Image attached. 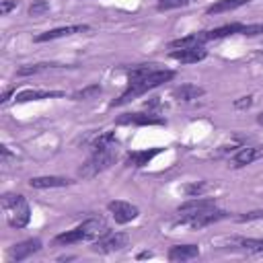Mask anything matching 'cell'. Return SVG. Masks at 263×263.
I'll use <instances>...</instances> for the list:
<instances>
[{"mask_svg": "<svg viewBox=\"0 0 263 263\" xmlns=\"http://www.w3.org/2000/svg\"><path fill=\"white\" fill-rule=\"evenodd\" d=\"M117 123L119 125H164V119L152 113H125L117 119Z\"/></svg>", "mask_w": 263, "mask_h": 263, "instance_id": "cell-9", "label": "cell"}, {"mask_svg": "<svg viewBox=\"0 0 263 263\" xmlns=\"http://www.w3.org/2000/svg\"><path fill=\"white\" fill-rule=\"evenodd\" d=\"M173 76H175L173 70H158V68H154V70L148 72L146 76L127 82V88L119 95V99L111 101V107H121V105L129 103L132 99H136V97H140V95H144V92H148V90H152V88H156V86L168 82Z\"/></svg>", "mask_w": 263, "mask_h": 263, "instance_id": "cell-1", "label": "cell"}, {"mask_svg": "<svg viewBox=\"0 0 263 263\" xmlns=\"http://www.w3.org/2000/svg\"><path fill=\"white\" fill-rule=\"evenodd\" d=\"M72 181L58 175H45V177H33L29 179V187L33 189H53V187H68Z\"/></svg>", "mask_w": 263, "mask_h": 263, "instance_id": "cell-14", "label": "cell"}, {"mask_svg": "<svg viewBox=\"0 0 263 263\" xmlns=\"http://www.w3.org/2000/svg\"><path fill=\"white\" fill-rule=\"evenodd\" d=\"M263 156V148L261 146H242L234 156H232V164L234 166H247L251 162H255L257 158Z\"/></svg>", "mask_w": 263, "mask_h": 263, "instance_id": "cell-16", "label": "cell"}, {"mask_svg": "<svg viewBox=\"0 0 263 263\" xmlns=\"http://www.w3.org/2000/svg\"><path fill=\"white\" fill-rule=\"evenodd\" d=\"M212 205H216V199H212V197H191V199H187L185 203H181L179 205V214H193V212H199V210H203V208H212Z\"/></svg>", "mask_w": 263, "mask_h": 263, "instance_id": "cell-19", "label": "cell"}, {"mask_svg": "<svg viewBox=\"0 0 263 263\" xmlns=\"http://www.w3.org/2000/svg\"><path fill=\"white\" fill-rule=\"evenodd\" d=\"M113 144H115V134L113 132H103V134H99L95 138V142L90 144V150L97 152V150H103V148L113 146Z\"/></svg>", "mask_w": 263, "mask_h": 263, "instance_id": "cell-22", "label": "cell"}, {"mask_svg": "<svg viewBox=\"0 0 263 263\" xmlns=\"http://www.w3.org/2000/svg\"><path fill=\"white\" fill-rule=\"evenodd\" d=\"M41 249V240L39 238H29L23 242H16L10 251H8V259L10 261H23L27 257H31L33 253H37Z\"/></svg>", "mask_w": 263, "mask_h": 263, "instance_id": "cell-10", "label": "cell"}, {"mask_svg": "<svg viewBox=\"0 0 263 263\" xmlns=\"http://www.w3.org/2000/svg\"><path fill=\"white\" fill-rule=\"evenodd\" d=\"M197 45H203V39H201V31L199 33H191L187 37H181V39H175L168 43L171 49H183V47H197Z\"/></svg>", "mask_w": 263, "mask_h": 263, "instance_id": "cell-21", "label": "cell"}, {"mask_svg": "<svg viewBox=\"0 0 263 263\" xmlns=\"http://www.w3.org/2000/svg\"><path fill=\"white\" fill-rule=\"evenodd\" d=\"M203 95H205V88H203V86H197V84H191V82H185V84L173 88V99L183 101V103L195 101V99H199V97H203Z\"/></svg>", "mask_w": 263, "mask_h": 263, "instance_id": "cell-13", "label": "cell"}, {"mask_svg": "<svg viewBox=\"0 0 263 263\" xmlns=\"http://www.w3.org/2000/svg\"><path fill=\"white\" fill-rule=\"evenodd\" d=\"M129 242V236L125 232H103L99 238L92 240V251L95 253H101V255H107V253H115V251H121L125 249Z\"/></svg>", "mask_w": 263, "mask_h": 263, "instance_id": "cell-6", "label": "cell"}, {"mask_svg": "<svg viewBox=\"0 0 263 263\" xmlns=\"http://www.w3.org/2000/svg\"><path fill=\"white\" fill-rule=\"evenodd\" d=\"M64 92L60 90H37V88H29L23 90L14 97L16 103H29V101H41V99H53V97H62Z\"/></svg>", "mask_w": 263, "mask_h": 263, "instance_id": "cell-18", "label": "cell"}, {"mask_svg": "<svg viewBox=\"0 0 263 263\" xmlns=\"http://www.w3.org/2000/svg\"><path fill=\"white\" fill-rule=\"evenodd\" d=\"M224 218H228V212L218 210L216 205H212V208H203V210L193 212V214H179L177 220H175V224H183V226H189V228L197 230V228L210 226L214 222H220Z\"/></svg>", "mask_w": 263, "mask_h": 263, "instance_id": "cell-5", "label": "cell"}, {"mask_svg": "<svg viewBox=\"0 0 263 263\" xmlns=\"http://www.w3.org/2000/svg\"><path fill=\"white\" fill-rule=\"evenodd\" d=\"M240 31H242V23H230V25H222V27L212 29V31H201V39H203V43L205 41H218V39L236 35Z\"/></svg>", "mask_w": 263, "mask_h": 263, "instance_id": "cell-12", "label": "cell"}, {"mask_svg": "<svg viewBox=\"0 0 263 263\" xmlns=\"http://www.w3.org/2000/svg\"><path fill=\"white\" fill-rule=\"evenodd\" d=\"M88 29H90L88 25H68V27H58V29H51V31H45V33L35 35V43L53 41V39H60V37H70V35H76V33H84V31H88Z\"/></svg>", "mask_w": 263, "mask_h": 263, "instance_id": "cell-8", "label": "cell"}, {"mask_svg": "<svg viewBox=\"0 0 263 263\" xmlns=\"http://www.w3.org/2000/svg\"><path fill=\"white\" fill-rule=\"evenodd\" d=\"M261 218H263V210H253V212L238 216V222H251V220H261Z\"/></svg>", "mask_w": 263, "mask_h": 263, "instance_id": "cell-30", "label": "cell"}, {"mask_svg": "<svg viewBox=\"0 0 263 263\" xmlns=\"http://www.w3.org/2000/svg\"><path fill=\"white\" fill-rule=\"evenodd\" d=\"M171 58L181 62V64H195V62H201L208 58V51L203 49V45H197V47H183V49H173L171 51Z\"/></svg>", "mask_w": 263, "mask_h": 263, "instance_id": "cell-11", "label": "cell"}, {"mask_svg": "<svg viewBox=\"0 0 263 263\" xmlns=\"http://www.w3.org/2000/svg\"><path fill=\"white\" fill-rule=\"evenodd\" d=\"M107 210L111 212V216H113V220H115L117 224H127V222L136 220V218L140 216V210H138L134 203H129V201H123V199H115V201H109Z\"/></svg>", "mask_w": 263, "mask_h": 263, "instance_id": "cell-7", "label": "cell"}, {"mask_svg": "<svg viewBox=\"0 0 263 263\" xmlns=\"http://www.w3.org/2000/svg\"><path fill=\"white\" fill-rule=\"evenodd\" d=\"M115 158H117L115 144H113V146H107V148H103V150H97V152H92L90 158L78 168V177H82V179H92V177H97L99 173L107 171V168L115 162Z\"/></svg>", "mask_w": 263, "mask_h": 263, "instance_id": "cell-4", "label": "cell"}, {"mask_svg": "<svg viewBox=\"0 0 263 263\" xmlns=\"http://www.w3.org/2000/svg\"><path fill=\"white\" fill-rule=\"evenodd\" d=\"M261 33H263V23H255V25H242V31H240V35H247V37L261 35Z\"/></svg>", "mask_w": 263, "mask_h": 263, "instance_id": "cell-29", "label": "cell"}, {"mask_svg": "<svg viewBox=\"0 0 263 263\" xmlns=\"http://www.w3.org/2000/svg\"><path fill=\"white\" fill-rule=\"evenodd\" d=\"M101 92H103L101 84H88V86H84L82 90H76V92L72 95V99H74V101H82V99L97 97V95H101Z\"/></svg>", "mask_w": 263, "mask_h": 263, "instance_id": "cell-24", "label": "cell"}, {"mask_svg": "<svg viewBox=\"0 0 263 263\" xmlns=\"http://www.w3.org/2000/svg\"><path fill=\"white\" fill-rule=\"evenodd\" d=\"M168 261H191L199 257V247L197 245H175L168 249Z\"/></svg>", "mask_w": 263, "mask_h": 263, "instance_id": "cell-15", "label": "cell"}, {"mask_svg": "<svg viewBox=\"0 0 263 263\" xmlns=\"http://www.w3.org/2000/svg\"><path fill=\"white\" fill-rule=\"evenodd\" d=\"M162 148H148V150H134L127 154V164L129 166H146L156 154H160Z\"/></svg>", "mask_w": 263, "mask_h": 263, "instance_id": "cell-17", "label": "cell"}, {"mask_svg": "<svg viewBox=\"0 0 263 263\" xmlns=\"http://www.w3.org/2000/svg\"><path fill=\"white\" fill-rule=\"evenodd\" d=\"M2 208L6 212V222L12 228H25L31 220V210L29 203L23 195H14V193H6L2 197Z\"/></svg>", "mask_w": 263, "mask_h": 263, "instance_id": "cell-3", "label": "cell"}, {"mask_svg": "<svg viewBox=\"0 0 263 263\" xmlns=\"http://www.w3.org/2000/svg\"><path fill=\"white\" fill-rule=\"evenodd\" d=\"M257 121H259V123H263V113H261V115L257 117Z\"/></svg>", "mask_w": 263, "mask_h": 263, "instance_id": "cell-34", "label": "cell"}, {"mask_svg": "<svg viewBox=\"0 0 263 263\" xmlns=\"http://www.w3.org/2000/svg\"><path fill=\"white\" fill-rule=\"evenodd\" d=\"M247 2H251V0H216L214 4H210L205 8V14H222V12H228V10L242 6Z\"/></svg>", "mask_w": 263, "mask_h": 263, "instance_id": "cell-20", "label": "cell"}, {"mask_svg": "<svg viewBox=\"0 0 263 263\" xmlns=\"http://www.w3.org/2000/svg\"><path fill=\"white\" fill-rule=\"evenodd\" d=\"M189 0H158L156 2V8L158 10H173V8H181V6H187Z\"/></svg>", "mask_w": 263, "mask_h": 263, "instance_id": "cell-26", "label": "cell"}, {"mask_svg": "<svg viewBox=\"0 0 263 263\" xmlns=\"http://www.w3.org/2000/svg\"><path fill=\"white\" fill-rule=\"evenodd\" d=\"M234 242L249 253H263V238H236Z\"/></svg>", "mask_w": 263, "mask_h": 263, "instance_id": "cell-23", "label": "cell"}, {"mask_svg": "<svg viewBox=\"0 0 263 263\" xmlns=\"http://www.w3.org/2000/svg\"><path fill=\"white\" fill-rule=\"evenodd\" d=\"M205 189H208V185H205V183H191V185H187V187H185V193H187L189 197H199Z\"/></svg>", "mask_w": 263, "mask_h": 263, "instance_id": "cell-28", "label": "cell"}, {"mask_svg": "<svg viewBox=\"0 0 263 263\" xmlns=\"http://www.w3.org/2000/svg\"><path fill=\"white\" fill-rule=\"evenodd\" d=\"M251 103H253V97L249 95V97H240L238 101H234V107L236 109H247V107H251Z\"/></svg>", "mask_w": 263, "mask_h": 263, "instance_id": "cell-32", "label": "cell"}, {"mask_svg": "<svg viewBox=\"0 0 263 263\" xmlns=\"http://www.w3.org/2000/svg\"><path fill=\"white\" fill-rule=\"evenodd\" d=\"M51 66H55V64H35V66H25V68H18V76H27V74H37V72H41V70H45V68H51Z\"/></svg>", "mask_w": 263, "mask_h": 263, "instance_id": "cell-27", "label": "cell"}, {"mask_svg": "<svg viewBox=\"0 0 263 263\" xmlns=\"http://www.w3.org/2000/svg\"><path fill=\"white\" fill-rule=\"evenodd\" d=\"M103 232H107V222H105V218L95 216V218H88V220H84L82 224L74 226L72 230H66V232L58 234V236L53 238V245H58V247L78 245V242H82V240H95V238H99Z\"/></svg>", "mask_w": 263, "mask_h": 263, "instance_id": "cell-2", "label": "cell"}, {"mask_svg": "<svg viewBox=\"0 0 263 263\" xmlns=\"http://www.w3.org/2000/svg\"><path fill=\"white\" fill-rule=\"evenodd\" d=\"M49 8H51V4H49L47 0H35V2L29 6V14H31V16H41V14L49 12Z\"/></svg>", "mask_w": 263, "mask_h": 263, "instance_id": "cell-25", "label": "cell"}, {"mask_svg": "<svg viewBox=\"0 0 263 263\" xmlns=\"http://www.w3.org/2000/svg\"><path fill=\"white\" fill-rule=\"evenodd\" d=\"M10 95H12V88H8V90H4V95H2V99H0V101H2V103H6V101L10 99Z\"/></svg>", "mask_w": 263, "mask_h": 263, "instance_id": "cell-33", "label": "cell"}, {"mask_svg": "<svg viewBox=\"0 0 263 263\" xmlns=\"http://www.w3.org/2000/svg\"><path fill=\"white\" fill-rule=\"evenodd\" d=\"M18 6V0H4L2 4H0V14L4 16V14H8L12 8H16Z\"/></svg>", "mask_w": 263, "mask_h": 263, "instance_id": "cell-31", "label": "cell"}]
</instances>
